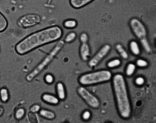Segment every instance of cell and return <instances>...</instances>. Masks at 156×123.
Wrapping results in <instances>:
<instances>
[{
	"mask_svg": "<svg viewBox=\"0 0 156 123\" xmlns=\"http://www.w3.org/2000/svg\"><path fill=\"white\" fill-rule=\"evenodd\" d=\"M63 34L58 26H50L36 31L20 41L15 46V51L20 55H24L37 48L58 41Z\"/></svg>",
	"mask_w": 156,
	"mask_h": 123,
	"instance_id": "1",
	"label": "cell"
},
{
	"mask_svg": "<svg viewBox=\"0 0 156 123\" xmlns=\"http://www.w3.org/2000/svg\"><path fill=\"white\" fill-rule=\"evenodd\" d=\"M112 84L119 114L123 119H128L131 115V105L124 77L115 74L112 77Z\"/></svg>",
	"mask_w": 156,
	"mask_h": 123,
	"instance_id": "2",
	"label": "cell"
},
{
	"mask_svg": "<svg viewBox=\"0 0 156 123\" xmlns=\"http://www.w3.org/2000/svg\"><path fill=\"white\" fill-rule=\"evenodd\" d=\"M64 46V42H58L55 46V47H53L52 50L49 53L48 55H46V56L43 59L42 61H41L40 63H38V66H37L35 69L26 77V80L28 82H31L35 79L39 74L44 70V69L53 61V59L57 55V54L61 51V49L63 48Z\"/></svg>",
	"mask_w": 156,
	"mask_h": 123,
	"instance_id": "3",
	"label": "cell"
},
{
	"mask_svg": "<svg viewBox=\"0 0 156 123\" xmlns=\"http://www.w3.org/2000/svg\"><path fill=\"white\" fill-rule=\"evenodd\" d=\"M112 73L109 70H99L83 74L80 77L78 81L83 86L95 85L108 82L112 79Z\"/></svg>",
	"mask_w": 156,
	"mask_h": 123,
	"instance_id": "4",
	"label": "cell"
},
{
	"mask_svg": "<svg viewBox=\"0 0 156 123\" xmlns=\"http://www.w3.org/2000/svg\"><path fill=\"white\" fill-rule=\"evenodd\" d=\"M77 92L82 99L85 101L87 105L90 108L97 109L100 106V101L99 98H98L94 94L88 90L87 88L83 86H80L77 88Z\"/></svg>",
	"mask_w": 156,
	"mask_h": 123,
	"instance_id": "5",
	"label": "cell"
},
{
	"mask_svg": "<svg viewBox=\"0 0 156 123\" xmlns=\"http://www.w3.org/2000/svg\"><path fill=\"white\" fill-rule=\"evenodd\" d=\"M129 27L134 35L139 39V41L147 38V29L139 19L136 18H131L129 20Z\"/></svg>",
	"mask_w": 156,
	"mask_h": 123,
	"instance_id": "6",
	"label": "cell"
},
{
	"mask_svg": "<svg viewBox=\"0 0 156 123\" xmlns=\"http://www.w3.org/2000/svg\"><path fill=\"white\" fill-rule=\"evenodd\" d=\"M41 17L39 15L35 14H29L20 18L17 23L19 27L26 29L38 25L41 22Z\"/></svg>",
	"mask_w": 156,
	"mask_h": 123,
	"instance_id": "7",
	"label": "cell"
},
{
	"mask_svg": "<svg viewBox=\"0 0 156 123\" xmlns=\"http://www.w3.org/2000/svg\"><path fill=\"white\" fill-rule=\"evenodd\" d=\"M111 46L109 45V44H105L104 46H102L100 50L97 52L96 55L89 61V62H88V65L91 67L96 66L107 55H108L111 51Z\"/></svg>",
	"mask_w": 156,
	"mask_h": 123,
	"instance_id": "8",
	"label": "cell"
},
{
	"mask_svg": "<svg viewBox=\"0 0 156 123\" xmlns=\"http://www.w3.org/2000/svg\"><path fill=\"white\" fill-rule=\"evenodd\" d=\"M80 54L82 60H88L90 55V49L89 44L87 43H83L81 44L80 49Z\"/></svg>",
	"mask_w": 156,
	"mask_h": 123,
	"instance_id": "9",
	"label": "cell"
},
{
	"mask_svg": "<svg viewBox=\"0 0 156 123\" xmlns=\"http://www.w3.org/2000/svg\"><path fill=\"white\" fill-rule=\"evenodd\" d=\"M42 100L50 105H57L59 103V99L57 97L46 93L42 95Z\"/></svg>",
	"mask_w": 156,
	"mask_h": 123,
	"instance_id": "10",
	"label": "cell"
},
{
	"mask_svg": "<svg viewBox=\"0 0 156 123\" xmlns=\"http://www.w3.org/2000/svg\"><path fill=\"white\" fill-rule=\"evenodd\" d=\"M56 93L58 99L64 101L66 98V91L64 84L61 82H58L56 84Z\"/></svg>",
	"mask_w": 156,
	"mask_h": 123,
	"instance_id": "11",
	"label": "cell"
},
{
	"mask_svg": "<svg viewBox=\"0 0 156 123\" xmlns=\"http://www.w3.org/2000/svg\"><path fill=\"white\" fill-rule=\"evenodd\" d=\"M94 0H70V6L75 9H80L90 3Z\"/></svg>",
	"mask_w": 156,
	"mask_h": 123,
	"instance_id": "12",
	"label": "cell"
},
{
	"mask_svg": "<svg viewBox=\"0 0 156 123\" xmlns=\"http://www.w3.org/2000/svg\"><path fill=\"white\" fill-rule=\"evenodd\" d=\"M39 115H40L44 119L48 120H53L56 117L55 114L53 111L48 110L46 109H41L39 111Z\"/></svg>",
	"mask_w": 156,
	"mask_h": 123,
	"instance_id": "13",
	"label": "cell"
},
{
	"mask_svg": "<svg viewBox=\"0 0 156 123\" xmlns=\"http://www.w3.org/2000/svg\"><path fill=\"white\" fill-rule=\"evenodd\" d=\"M129 49L133 55L139 56L140 55V49L137 42L135 40L131 41L129 43Z\"/></svg>",
	"mask_w": 156,
	"mask_h": 123,
	"instance_id": "14",
	"label": "cell"
},
{
	"mask_svg": "<svg viewBox=\"0 0 156 123\" xmlns=\"http://www.w3.org/2000/svg\"><path fill=\"white\" fill-rule=\"evenodd\" d=\"M115 48H116V50L117 51V52L119 53V55L123 59L126 60V59L128 58V57H129L128 53L126 51V50L123 46H122L120 43H118L116 45Z\"/></svg>",
	"mask_w": 156,
	"mask_h": 123,
	"instance_id": "15",
	"label": "cell"
},
{
	"mask_svg": "<svg viewBox=\"0 0 156 123\" xmlns=\"http://www.w3.org/2000/svg\"><path fill=\"white\" fill-rule=\"evenodd\" d=\"M9 93L6 87L0 89V100L3 103H6L9 100Z\"/></svg>",
	"mask_w": 156,
	"mask_h": 123,
	"instance_id": "16",
	"label": "cell"
},
{
	"mask_svg": "<svg viewBox=\"0 0 156 123\" xmlns=\"http://www.w3.org/2000/svg\"><path fill=\"white\" fill-rule=\"evenodd\" d=\"M8 27V21L3 14L0 12V32L5 31Z\"/></svg>",
	"mask_w": 156,
	"mask_h": 123,
	"instance_id": "17",
	"label": "cell"
},
{
	"mask_svg": "<svg viewBox=\"0 0 156 123\" xmlns=\"http://www.w3.org/2000/svg\"><path fill=\"white\" fill-rule=\"evenodd\" d=\"M77 22L76 20L74 19H66L64 22H63V26L66 29H74L77 27Z\"/></svg>",
	"mask_w": 156,
	"mask_h": 123,
	"instance_id": "18",
	"label": "cell"
},
{
	"mask_svg": "<svg viewBox=\"0 0 156 123\" xmlns=\"http://www.w3.org/2000/svg\"><path fill=\"white\" fill-rule=\"evenodd\" d=\"M136 70V66L133 63H129L126 68V75L128 77L132 76Z\"/></svg>",
	"mask_w": 156,
	"mask_h": 123,
	"instance_id": "19",
	"label": "cell"
},
{
	"mask_svg": "<svg viewBox=\"0 0 156 123\" xmlns=\"http://www.w3.org/2000/svg\"><path fill=\"white\" fill-rule=\"evenodd\" d=\"M140 43H141V46L144 48V50L146 51V53H152V47H151L150 44L148 40V38H146L144 39H142V40H140Z\"/></svg>",
	"mask_w": 156,
	"mask_h": 123,
	"instance_id": "20",
	"label": "cell"
},
{
	"mask_svg": "<svg viewBox=\"0 0 156 123\" xmlns=\"http://www.w3.org/2000/svg\"><path fill=\"white\" fill-rule=\"evenodd\" d=\"M26 115V110L23 108H20L15 111V114H14V117L16 120H22L23 118L25 117Z\"/></svg>",
	"mask_w": 156,
	"mask_h": 123,
	"instance_id": "21",
	"label": "cell"
},
{
	"mask_svg": "<svg viewBox=\"0 0 156 123\" xmlns=\"http://www.w3.org/2000/svg\"><path fill=\"white\" fill-rule=\"evenodd\" d=\"M121 65V60L119 58H115L109 61L107 63V66L109 68H116Z\"/></svg>",
	"mask_w": 156,
	"mask_h": 123,
	"instance_id": "22",
	"label": "cell"
},
{
	"mask_svg": "<svg viewBox=\"0 0 156 123\" xmlns=\"http://www.w3.org/2000/svg\"><path fill=\"white\" fill-rule=\"evenodd\" d=\"M76 33L75 32H70L68 33L65 38V42L66 43H71L73 42L76 38Z\"/></svg>",
	"mask_w": 156,
	"mask_h": 123,
	"instance_id": "23",
	"label": "cell"
},
{
	"mask_svg": "<svg viewBox=\"0 0 156 123\" xmlns=\"http://www.w3.org/2000/svg\"><path fill=\"white\" fill-rule=\"evenodd\" d=\"M136 65L139 67L144 68V67H146L148 66V62L146 60H144V59L140 58L136 61Z\"/></svg>",
	"mask_w": 156,
	"mask_h": 123,
	"instance_id": "24",
	"label": "cell"
},
{
	"mask_svg": "<svg viewBox=\"0 0 156 123\" xmlns=\"http://www.w3.org/2000/svg\"><path fill=\"white\" fill-rule=\"evenodd\" d=\"M55 80V78L53 77V75L50 73L46 74L44 77V81L46 83H47L48 84H51L53 83Z\"/></svg>",
	"mask_w": 156,
	"mask_h": 123,
	"instance_id": "25",
	"label": "cell"
},
{
	"mask_svg": "<svg viewBox=\"0 0 156 123\" xmlns=\"http://www.w3.org/2000/svg\"><path fill=\"white\" fill-rule=\"evenodd\" d=\"M28 119L30 122H32V123L38 122L37 117L36 115V114H35V113H33L31 111L29 112L28 114Z\"/></svg>",
	"mask_w": 156,
	"mask_h": 123,
	"instance_id": "26",
	"label": "cell"
},
{
	"mask_svg": "<svg viewBox=\"0 0 156 123\" xmlns=\"http://www.w3.org/2000/svg\"><path fill=\"white\" fill-rule=\"evenodd\" d=\"M135 84L137 86H142L145 83V79L143 77H138L135 78Z\"/></svg>",
	"mask_w": 156,
	"mask_h": 123,
	"instance_id": "27",
	"label": "cell"
},
{
	"mask_svg": "<svg viewBox=\"0 0 156 123\" xmlns=\"http://www.w3.org/2000/svg\"><path fill=\"white\" fill-rule=\"evenodd\" d=\"M91 113L89 110H85L82 114V119L85 121H88L90 119Z\"/></svg>",
	"mask_w": 156,
	"mask_h": 123,
	"instance_id": "28",
	"label": "cell"
},
{
	"mask_svg": "<svg viewBox=\"0 0 156 123\" xmlns=\"http://www.w3.org/2000/svg\"><path fill=\"white\" fill-rule=\"evenodd\" d=\"M88 40H89V36L88 34L86 32H83L80 35V41L82 43H87Z\"/></svg>",
	"mask_w": 156,
	"mask_h": 123,
	"instance_id": "29",
	"label": "cell"
},
{
	"mask_svg": "<svg viewBox=\"0 0 156 123\" xmlns=\"http://www.w3.org/2000/svg\"><path fill=\"white\" fill-rule=\"evenodd\" d=\"M41 106L38 105V104H34L33 105L31 108H30V111L33 112V113H35V114H37V113L39 112V111L41 110Z\"/></svg>",
	"mask_w": 156,
	"mask_h": 123,
	"instance_id": "30",
	"label": "cell"
},
{
	"mask_svg": "<svg viewBox=\"0 0 156 123\" xmlns=\"http://www.w3.org/2000/svg\"><path fill=\"white\" fill-rule=\"evenodd\" d=\"M4 113V108L2 106H0V117H2Z\"/></svg>",
	"mask_w": 156,
	"mask_h": 123,
	"instance_id": "31",
	"label": "cell"
},
{
	"mask_svg": "<svg viewBox=\"0 0 156 123\" xmlns=\"http://www.w3.org/2000/svg\"><path fill=\"white\" fill-rule=\"evenodd\" d=\"M0 52H1V48H0Z\"/></svg>",
	"mask_w": 156,
	"mask_h": 123,
	"instance_id": "32",
	"label": "cell"
}]
</instances>
